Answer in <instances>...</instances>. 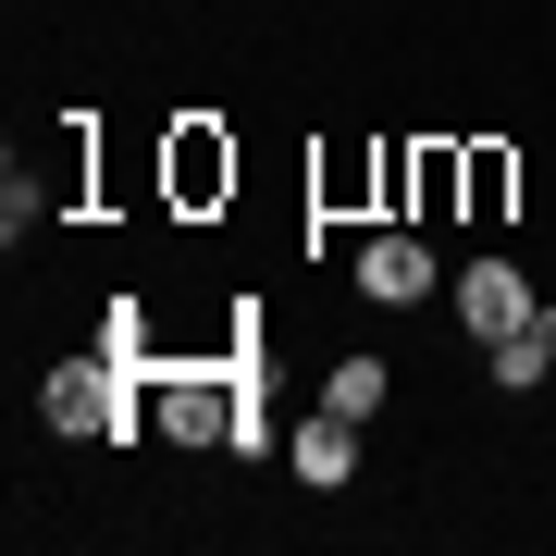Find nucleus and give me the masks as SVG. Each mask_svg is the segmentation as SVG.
I'll list each match as a JSON object with an SVG mask.
<instances>
[{
	"label": "nucleus",
	"instance_id": "1",
	"mask_svg": "<svg viewBox=\"0 0 556 556\" xmlns=\"http://www.w3.org/2000/svg\"><path fill=\"white\" fill-rule=\"evenodd\" d=\"M38 420L50 433H137L149 420V383H137V358H62V371L38 383Z\"/></svg>",
	"mask_w": 556,
	"mask_h": 556
},
{
	"label": "nucleus",
	"instance_id": "2",
	"mask_svg": "<svg viewBox=\"0 0 556 556\" xmlns=\"http://www.w3.org/2000/svg\"><path fill=\"white\" fill-rule=\"evenodd\" d=\"M346 273H358V298H371V309H408V298H433V285H445V260H433V236H408V223H371Z\"/></svg>",
	"mask_w": 556,
	"mask_h": 556
},
{
	"label": "nucleus",
	"instance_id": "3",
	"mask_svg": "<svg viewBox=\"0 0 556 556\" xmlns=\"http://www.w3.org/2000/svg\"><path fill=\"white\" fill-rule=\"evenodd\" d=\"M445 298H457V321H470L482 346H495V334H519V321L544 309L532 285H519V260H457V273H445Z\"/></svg>",
	"mask_w": 556,
	"mask_h": 556
},
{
	"label": "nucleus",
	"instance_id": "4",
	"mask_svg": "<svg viewBox=\"0 0 556 556\" xmlns=\"http://www.w3.org/2000/svg\"><path fill=\"white\" fill-rule=\"evenodd\" d=\"M149 408H161V433H186V445H236V420H248V396H236V383H211V371L149 383Z\"/></svg>",
	"mask_w": 556,
	"mask_h": 556
},
{
	"label": "nucleus",
	"instance_id": "5",
	"mask_svg": "<svg viewBox=\"0 0 556 556\" xmlns=\"http://www.w3.org/2000/svg\"><path fill=\"white\" fill-rule=\"evenodd\" d=\"M285 457H298L309 495H334V482H358V420H346V408H321V420H298V445H285Z\"/></svg>",
	"mask_w": 556,
	"mask_h": 556
},
{
	"label": "nucleus",
	"instance_id": "6",
	"mask_svg": "<svg viewBox=\"0 0 556 556\" xmlns=\"http://www.w3.org/2000/svg\"><path fill=\"white\" fill-rule=\"evenodd\" d=\"M223 186H236V149H223L211 124H186V137H174V199L199 211V199H223Z\"/></svg>",
	"mask_w": 556,
	"mask_h": 556
},
{
	"label": "nucleus",
	"instance_id": "7",
	"mask_svg": "<svg viewBox=\"0 0 556 556\" xmlns=\"http://www.w3.org/2000/svg\"><path fill=\"white\" fill-rule=\"evenodd\" d=\"M383 396H396V371H383V358H334V383H321V408H346V420H371Z\"/></svg>",
	"mask_w": 556,
	"mask_h": 556
},
{
	"label": "nucleus",
	"instance_id": "8",
	"mask_svg": "<svg viewBox=\"0 0 556 556\" xmlns=\"http://www.w3.org/2000/svg\"><path fill=\"white\" fill-rule=\"evenodd\" d=\"M482 358H495V383H507V396H532V383H556V358H544V334H532V321H519V334H495Z\"/></svg>",
	"mask_w": 556,
	"mask_h": 556
},
{
	"label": "nucleus",
	"instance_id": "9",
	"mask_svg": "<svg viewBox=\"0 0 556 556\" xmlns=\"http://www.w3.org/2000/svg\"><path fill=\"white\" fill-rule=\"evenodd\" d=\"M470 211H482V223L507 211V149H470Z\"/></svg>",
	"mask_w": 556,
	"mask_h": 556
},
{
	"label": "nucleus",
	"instance_id": "10",
	"mask_svg": "<svg viewBox=\"0 0 556 556\" xmlns=\"http://www.w3.org/2000/svg\"><path fill=\"white\" fill-rule=\"evenodd\" d=\"M25 223H38V186H25V161H13V174H0V236L25 248Z\"/></svg>",
	"mask_w": 556,
	"mask_h": 556
}]
</instances>
